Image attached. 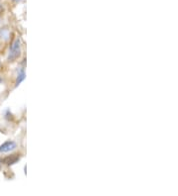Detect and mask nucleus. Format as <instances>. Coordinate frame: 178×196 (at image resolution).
Segmentation results:
<instances>
[{
	"label": "nucleus",
	"instance_id": "obj_2",
	"mask_svg": "<svg viewBox=\"0 0 178 196\" xmlns=\"http://www.w3.org/2000/svg\"><path fill=\"white\" fill-rule=\"evenodd\" d=\"M17 148V145L13 141H7V142L3 143L1 146H0V153H8L11 152V151L15 150Z\"/></svg>",
	"mask_w": 178,
	"mask_h": 196
},
{
	"label": "nucleus",
	"instance_id": "obj_3",
	"mask_svg": "<svg viewBox=\"0 0 178 196\" xmlns=\"http://www.w3.org/2000/svg\"><path fill=\"white\" fill-rule=\"evenodd\" d=\"M19 160V157L17 155H12V156H9L7 157H5V159H1V162L5 163V165H12L16 163Z\"/></svg>",
	"mask_w": 178,
	"mask_h": 196
},
{
	"label": "nucleus",
	"instance_id": "obj_5",
	"mask_svg": "<svg viewBox=\"0 0 178 196\" xmlns=\"http://www.w3.org/2000/svg\"><path fill=\"white\" fill-rule=\"evenodd\" d=\"M13 1H14V2H16V3H17V2H20V1H21V0H13Z\"/></svg>",
	"mask_w": 178,
	"mask_h": 196
},
{
	"label": "nucleus",
	"instance_id": "obj_1",
	"mask_svg": "<svg viewBox=\"0 0 178 196\" xmlns=\"http://www.w3.org/2000/svg\"><path fill=\"white\" fill-rule=\"evenodd\" d=\"M21 54V45H20V40L16 39L12 43L10 50H9V56H8V60L9 62H13L16 59H18L20 57Z\"/></svg>",
	"mask_w": 178,
	"mask_h": 196
},
{
	"label": "nucleus",
	"instance_id": "obj_4",
	"mask_svg": "<svg viewBox=\"0 0 178 196\" xmlns=\"http://www.w3.org/2000/svg\"><path fill=\"white\" fill-rule=\"evenodd\" d=\"M25 78H26V73L24 72V69H20V70H19V72H18V75H17V79H16V82H15V86H18L20 84V83L25 79Z\"/></svg>",
	"mask_w": 178,
	"mask_h": 196
}]
</instances>
